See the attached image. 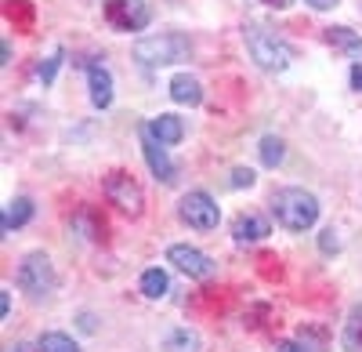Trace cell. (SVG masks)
I'll return each instance as SVG.
<instances>
[{
  "mask_svg": "<svg viewBox=\"0 0 362 352\" xmlns=\"http://www.w3.org/2000/svg\"><path fill=\"white\" fill-rule=\"evenodd\" d=\"M15 280H18V287L25 290L29 298H47L51 290H54V283H58L54 266H51V258H47L44 251L25 254L22 266H18V273H15Z\"/></svg>",
  "mask_w": 362,
  "mask_h": 352,
  "instance_id": "3957f363",
  "label": "cell"
},
{
  "mask_svg": "<svg viewBox=\"0 0 362 352\" xmlns=\"http://www.w3.org/2000/svg\"><path fill=\"white\" fill-rule=\"evenodd\" d=\"M11 352H40V345H29V341H22V345H15Z\"/></svg>",
  "mask_w": 362,
  "mask_h": 352,
  "instance_id": "f546056e",
  "label": "cell"
},
{
  "mask_svg": "<svg viewBox=\"0 0 362 352\" xmlns=\"http://www.w3.org/2000/svg\"><path fill=\"white\" fill-rule=\"evenodd\" d=\"M268 203H272L276 222L283 229H290V232H305V229H312L319 222V200L312 193H305V189H297V186L276 189Z\"/></svg>",
  "mask_w": 362,
  "mask_h": 352,
  "instance_id": "6da1fadb",
  "label": "cell"
},
{
  "mask_svg": "<svg viewBox=\"0 0 362 352\" xmlns=\"http://www.w3.org/2000/svg\"><path fill=\"white\" fill-rule=\"evenodd\" d=\"M247 51H250V58L261 66V69H268V73H283L286 66H290V47L272 33V29H264V25H250L247 29Z\"/></svg>",
  "mask_w": 362,
  "mask_h": 352,
  "instance_id": "7a4b0ae2",
  "label": "cell"
},
{
  "mask_svg": "<svg viewBox=\"0 0 362 352\" xmlns=\"http://www.w3.org/2000/svg\"><path fill=\"white\" fill-rule=\"evenodd\" d=\"M29 218H33V200H25V196L11 200V203H8V211H4V232L22 229Z\"/></svg>",
  "mask_w": 362,
  "mask_h": 352,
  "instance_id": "e0dca14e",
  "label": "cell"
},
{
  "mask_svg": "<svg viewBox=\"0 0 362 352\" xmlns=\"http://www.w3.org/2000/svg\"><path fill=\"white\" fill-rule=\"evenodd\" d=\"M87 87H90V106L109 109V102H112V76H109L105 66H90L87 69Z\"/></svg>",
  "mask_w": 362,
  "mask_h": 352,
  "instance_id": "8fae6325",
  "label": "cell"
},
{
  "mask_svg": "<svg viewBox=\"0 0 362 352\" xmlns=\"http://www.w3.org/2000/svg\"><path fill=\"white\" fill-rule=\"evenodd\" d=\"M167 290H170V280L163 269H145L141 273V295L145 298H167Z\"/></svg>",
  "mask_w": 362,
  "mask_h": 352,
  "instance_id": "d6986e66",
  "label": "cell"
},
{
  "mask_svg": "<svg viewBox=\"0 0 362 352\" xmlns=\"http://www.w3.org/2000/svg\"><path fill=\"white\" fill-rule=\"evenodd\" d=\"M272 232V225H268V218H261V215H239L235 222H232V237H235V244H257V240H264Z\"/></svg>",
  "mask_w": 362,
  "mask_h": 352,
  "instance_id": "30bf717a",
  "label": "cell"
},
{
  "mask_svg": "<svg viewBox=\"0 0 362 352\" xmlns=\"http://www.w3.org/2000/svg\"><path fill=\"white\" fill-rule=\"evenodd\" d=\"M58 62H62V51H58V55H51V58H47V62H44V66L37 69L44 84H51V80H54V69H58Z\"/></svg>",
  "mask_w": 362,
  "mask_h": 352,
  "instance_id": "d4e9b609",
  "label": "cell"
},
{
  "mask_svg": "<svg viewBox=\"0 0 362 352\" xmlns=\"http://www.w3.org/2000/svg\"><path fill=\"white\" fill-rule=\"evenodd\" d=\"M40 348H44V352H80V345H76L69 334H62V331L40 334Z\"/></svg>",
  "mask_w": 362,
  "mask_h": 352,
  "instance_id": "7402d4cb",
  "label": "cell"
},
{
  "mask_svg": "<svg viewBox=\"0 0 362 352\" xmlns=\"http://www.w3.org/2000/svg\"><path fill=\"white\" fill-rule=\"evenodd\" d=\"M134 58L141 66H170L189 58V40L177 33H160V37H145L134 44Z\"/></svg>",
  "mask_w": 362,
  "mask_h": 352,
  "instance_id": "277c9868",
  "label": "cell"
},
{
  "mask_svg": "<svg viewBox=\"0 0 362 352\" xmlns=\"http://www.w3.org/2000/svg\"><path fill=\"white\" fill-rule=\"evenodd\" d=\"M73 225H76V229L83 232V237H87V240H95V244H98V240H105V222H102V218H98L95 211H90V208H83V211H76V218H73Z\"/></svg>",
  "mask_w": 362,
  "mask_h": 352,
  "instance_id": "ac0fdd59",
  "label": "cell"
},
{
  "mask_svg": "<svg viewBox=\"0 0 362 352\" xmlns=\"http://www.w3.org/2000/svg\"><path fill=\"white\" fill-rule=\"evenodd\" d=\"M105 18L119 29V33H134V29H145L153 11H148L145 0H105Z\"/></svg>",
  "mask_w": 362,
  "mask_h": 352,
  "instance_id": "52a82bcc",
  "label": "cell"
},
{
  "mask_svg": "<svg viewBox=\"0 0 362 352\" xmlns=\"http://www.w3.org/2000/svg\"><path fill=\"white\" fill-rule=\"evenodd\" d=\"M276 352H326V331H319V327H300L297 338L279 341Z\"/></svg>",
  "mask_w": 362,
  "mask_h": 352,
  "instance_id": "7c38bea8",
  "label": "cell"
},
{
  "mask_svg": "<svg viewBox=\"0 0 362 352\" xmlns=\"http://www.w3.org/2000/svg\"><path fill=\"white\" fill-rule=\"evenodd\" d=\"M148 131H153V138L163 142V145H177L181 138H185V124H181V116H170V113L156 116V120L148 124Z\"/></svg>",
  "mask_w": 362,
  "mask_h": 352,
  "instance_id": "5bb4252c",
  "label": "cell"
},
{
  "mask_svg": "<svg viewBox=\"0 0 362 352\" xmlns=\"http://www.w3.org/2000/svg\"><path fill=\"white\" fill-rule=\"evenodd\" d=\"M141 153H145V164H148V171L156 174V182L170 186V182H174V164H170V157H167V145L153 138L148 124L141 127Z\"/></svg>",
  "mask_w": 362,
  "mask_h": 352,
  "instance_id": "9c48e42d",
  "label": "cell"
},
{
  "mask_svg": "<svg viewBox=\"0 0 362 352\" xmlns=\"http://www.w3.org/2000/svg\"><path fill=\"white\" fill-rule=\"evenodd\" d=\"M261 4H268V8H286L290 0H261Z\"/></svg>",
  "mask_w": 362,
  "mask_h": 352,
  "instance_id": "4dcf8cb0",
  "label": "cell"
},
{
  "mask_svg": "<svg viewBox=\"0 0 362 352\" xmlns=\"http://www.w3.org/2000/svg\"><path fill=\"white\" fill-rule=\"evenodd\" d=\"M167 261H174V269L185 273L189 280H210V276H214V269H218L203 251H196V247H189V244L167 247Z\"/></svg>",
  "mask_w": 362,
  "mask_h": 352,
  "instance_id": "ba28073f",
  "label": "cell"
},
{
  "mask_svg": "<svg viewBox=\"0 0 362 352\" xmlns=\"http://www.w3.org/2000/svg\"><path fill=\"white\" fill-rule=\"evenodd\" d=\"M105 200L109 203H116L124 215H131V218H138L141 211H145V193H141V186L131 178V174H124V171H112V174H105Z\"/></svg>",
  "mask_w": 362,
  "mask_h": 352,
  "instance_id": "5b68a950",
  "label": "cell"
},
{
  "mask_svg": "<svg viewBox=\"0 0 362 352\" xmlns=\"http://www.w3.org/2000/svg\"><path fill=\"white\" fill-rule=\"evenodd\" d=\"M4 15L15 22V29H29V25H33V8H29L25 0H8Z\"/></svg>",
  "mask_w": 362,
  "mask_h": 352,
  "instance_id": "603a6c76",
  "label": "cell"
},
{
  "mask_svg": "<svg viewBox=\"0 0 362 352\" xmlns=\"http://www.w3.org/2000/svg\"><path fill=\"white\" fill-rule=\"evenodd\" d=\"M228 182H232V189H250V186L257 182V174H254L250 167H235Z\"/></svg>",
  "mask_w": 362,
  "mask_h": 352,
  "instance_id": "cb8c5ba5",
  "label": "cell"
},
{
  "mask_svg": "<svg viewBox=\"0 0 362 352\" xmlns=\"http://www.w3.org/2000/svg\"><path fill=\"white\" fill-rule=\"evenodd\" d=\"M0 316H4V319L11 316V290L8 287H0Z\"/></svg>",
  "mask_w": 362,
  "mask_h": 352,
  "instance_id": "4316f807",
  "label": "cell"
},
{
  "mask_svg": "<svg viewBox=\"0 0 362 352\" xmlns=\"http://www.w3.org/2000/svg\"><path fill=\"white\" fill-rule=\"evenodd\" d=\"M319 247H322V254H334V251H337V232H334V229H322Z\"/></svg>",
  "mask_w": 362,
  "mask_h": 352,
  "instance_id": "484cf974",
  "label": "cell"
},
{
  "mask_svg": "<svg viewBox=\"0 0 362 352\" xmlns=\"http://www.w3.org/2000/svg\"><path fill=\"white\" fill-rule=\"evenodd\" d=\"M341 345L348 352H362V305H355L344 319V331H341Z\"/></svg>",
  "mask_w": 362,
  "mask_h": 352,
  "instance_id": "2e32d148",
  "label": "cell"
},
{
  "mask_svg": "<svg viewBox=\"0 0 362 352\" xmlns=\"http://www.w3.org/2000/svg\"><path fill=\"white\" fill-rule=\"evenodd\" d=\"M305 4H312L315 11H329V8H337L341 0H305Z\"/></svg>",
  "mask_w": 362,
  "mask_h": 352,
  "instance_id": "83f0119b",
  "label": "cell"
},
{
  "mask_svg": "<svg viewBox=\"0 0 362 352\" xmlns=\"http://www.w3.org/2000/svg\"><path fill=\"white\" fill-rule=\"evenodd\" d=\"M351 87H355V91H362V62L351 66Z\"/></svg>",
  "mask_w": 362,
  "mask_h": 352,
  "instance_id": "f1b7e54d",
  "label": "cell"
},
{
  "mask_svg": "<svg viewBox=\"0 0 362 352\" xmlns=\"http://www.w3.org/2000/svg\"><path fill=\"white\" fill-rule=\"evenodd\" d=\"M170 98H174L177 106H199V102H203V87H199L196 76L177 73V76L170 80Z\"/></svg>",
  "mask_w": 362,
  "mask_h": 352,
  "instance_id": "4fadbf2b",
  "label": "cell"
},
{
  "mask_svg": "<svg viewBox=\"0 0 362 352\" xmlns=\"http://www.w3.org/2000/svg\"><path fill=\"white\" fill-rule=\"evenodd\" d=\"M199 334L189 331V327H174L167 338H163V352H199Z\"/></svg>",
  "mask_w": 362,
  "mask_h": 352,
  "instance_id": "9a60e30c",
  "label": "cell"
},
{
  "mask_svg": "<svg viewBox=\"0 0 362 352\" xmlns=\"http://www.w3.org/2000/svg\"><path fill=\"white\" fill-rule=\"evenodd\" d=\"M257 149H261V164H264V167H279L286 145H283V138H276V135H264Z\"/></svg>",
  "mask_w": 362,
  "mask_h": 352,
  "instance_id": "ffe728a7",
  "label": "cell"
},
{
  "mask_svg": "<svg viewBox=\"0 0 362 352\" xmlns=\"http://www.w3.org/2000/svg\"><path fill=\"white\" fill-rule=\"evenodd\" d=\"M326 44H334V47H348V51L362 55V40L351 33L348 25H334V29H326Z\"/></svg>",
  "mask_w": 362,
  "mask_h": 352,
  "instance_id": "44dd1931",
  "label": "cell"
},
{
  "mask_svg": "<svg viewBox=\"0 0 362 352\" xmlns=\"http://www.w3.org/2000/svg\"><path fill=\"white\" fill-rule=\"evenodd\" d=\"M177 215H181V222H185V225H192V229H199V232L218 229V222H221L218 203L210 200L206 193H199V189L181 196V203H177Z\"/></svg>",
  "mask_w": 362,
  "mask_h": 352,
  "instance_id": "8992f818",
  "label": "cell"
}]
</instances>
